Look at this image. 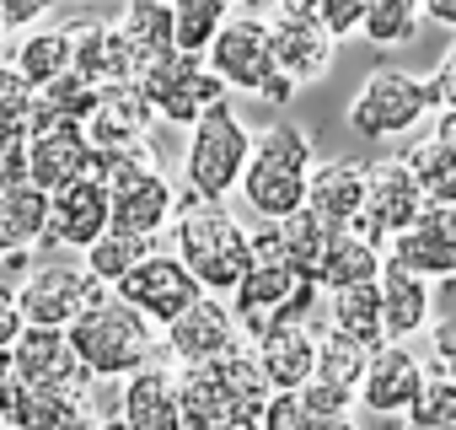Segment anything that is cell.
<instances>
[{
	"instance_id": "6da1fadb",
	"label": "cell",
	"mask_w": 456,
	"mask_h": 430,
	"mask_svg": "<svg viewBox=\"0 0 456 430\" xmlns=\"http://www.w3.org/2000/svg\"><path fill=\"white\" fill-rule=\"evenodd\" d=\"M172 243L177 259L199 275V285L209 296H232L253 264V232L237 221L225 199H199L188 194L177 204V221H172Z\"/></svg>"
},
{
	"instance_id": "7a4b0ae2",
	"label": "cell",
	"mask_w": 456,
	"mask_h": 430,
	"mask_svg": "<svg viewBox=\"0 0 456 430\" xmlns=\"http://www.w3.org/2000/svg\"><path fill=\"white\" fill-rule=\"evenodd\" d=\"M70 344H76V355L86 360V371L97 382H124V376H134L156 360V323L134 302L108 291L102 302H92L70 323Z\"/></svg>"
},
{
	"instance_id": "3957f363",
	"label": "cell",
	"mask_w": 456,
	"mask_h": 430,
	"mask_svg": "<svg viewBox=\"0 0 456 430\" xmlns=\"http://www.w3.org/2000/svg\"><path fill=\"white\" fill-rule=\"evenodd\" d=\"M253 129L232 113V103H215L193 129H188V151H183V178L188 194L199 199H225L232 188H242V172L253 161Z\"/></svg>"
},
{
	"instance_id": "277c9868",
	"label": "cell",
	"mask_w": 456,
	"mask_h": 430,
	"mask_svg": "<svg viewBox=\"0 0 456 430\" xmlns=\"http://www.w3.org/2000/svg\"><path fill=\"white\" fill-rule=\"evenodd\" d=\"M204 60L232 92H253L264 103H290L296 97V81L274 60L269 22H258V17H232L215 33V44L204 49Z\"/></svg>"
},
{
	"instance_id": "5b68a950",
	"label": "cell",
	"mask_w": 456,
	"mask_h": 430,
	"mask_svg": "<svg viewBox=\"0 0 456 430\" xmlns=\"http://www.w3.org/2000/svg\"><path fill=\"white\" fill-rule=\"evenodd\" d=\"M435 113V97H429V81L413 76V70H397V65H381L360 81V92L349 97V129L365 135V140H392V135H408L413 124H424Z\"/></svg>"
},
{
	"instance_id": "8992f818",
	"label": "cell",
	"mask_w": 456,
	"mask_h": 430,
	"mask_svg": "<svg viewBox=\"0 0 456 430\" xmlns=\"http://www.w3.org/2000/svg\"><path fill=\"white\" fill-rule=\"evenodd\" d=\"M140 92L151 97V108L167 119V124H183L193 129L215 103H225V87L204 54H188V49H172V54H156L145 70H140Z\"/></svg>"
},
{
	"instance_id": "52a82bcc",
	"label": "cell",
	"mask_w": 456,
	"mask_h": 430,
	"mask_svg": "<svg viewBox=\"0 0 456 430\" xmlns=\"http://www.w3.org/2000/svg\"><path fill=\"white\" fill-rule=\"evenodd\" d=\"M113 285H102L92 269H86V259H44L38 269H28V280L17 285V296H22V312H28V323H38V328H70L92 302H102Z\"/></svg>"
},
{
	"instance_id": "ba28073f",
	"label": "cell",
	"mask_w": 456,
	"mask_h": 430,
	"mask_svg": "<svg viewBox=\"0 0 456 430\" xmlns=\"http://www.w3.org/2000/svg\"><path fill=\"white\" fill-rule=\"evenodd\" d=\"M424 204H429V199H424V188H419L408 156H376V161L365 167V210H360V232L376 237V243L387 248L403 227L419 221Z\"/></svg>"
},
{
	"instance_id": "9c48e42d",
	"label": "cell",
	"mask_w": 456,
	"mask_h": 430,
	"mask_svg": "<svg viewBox=\"0 0 456 430\" xmlns=\"http://www.w3.org/2000/svg\"><path fill=\"white\" fill-rule=\"evenodd\" d=\"M124 302H134L156 328H167V323H177L199 296H204V285H199V275L177 259V253H145L118 285H113Z\"/></svg>"
},
{
	"instance_id": "30bf717a",
	"label": "cell",
	"mask_w": 456,
	"mask_h": 430,
	"mask_svg": "<svg viewBox=\"0 0 456 430\" xmlns=\"http://www.w3.org/2000/svg\"><path fill=\"white\" fill-rule=\"evenodd\" d=\"M237 344H248V334H242L237 312L225 307V302H215L209 291H204V296L177 318V323H167V328H161V350H167L177 366L220 360L225 350H237Z\"/></svg>"
},
{
	"instance_id": "8fae6325",
	"label": "cell",
	"mask_w": 456,
	"mask_h": 430,
	"mask_svg": "<svg viewBox=\"0 0 456 430\" xmlns=\"http://www.w3.org/2000/svg\"><path fill=\"white\" fill-rule=\"evenodd\" d=\"M113 227V188L102 178H76L54 194V221H49V243L54 253H86L102 232Z\"/></svg>"
},
{
	"instance_id": "7c38bea8",
	"label": "cell",
	"mask_w": 456,
	"mask_h": 430,
	"mask_svg": "<svg viewBox=\"0 0 456 430\" xmlns=\"http://www.w3.org/2000/svg\"><path fill=\"white\" fill-rule=\"evenodd\" d=\"M387 259L424 280H456V204H424L419 221L387 243Z\"/></svg>"
},
{
	"instance_id": "4fadbf2b",
	"label": "cell",
	"mask_w": 456,
	"mask_h": 430,
	"mask_svg": "<svg viewBox=\"0 0 456 430\" xmlns=\"http://www.w3.org/2000/svg\"><path fill=\"white\" fill-rule=\"evenodd\" d=\"M70 28V44H76V70L92 76L102 92L108 87H140V70H145V54L140 44L113 28V22H65Z\"/></svg>"
},
{
	"instance_id": "5bb4252c",
	"label": "cell",
	"mask_w": 456,
	"mask_h": 430,
	"mask_svg": "<svg viewBox=\"0 0 456 430\" xmlns=\"http://www.w3.org/2000/svg\"><path fill=\"white\" fill-rule=\"evenodd\" d=\"M12 366L28 387H92L97 376L86 371V360L70 344V328H38L28 323V334L12 344Z\"/></svg>"
},
{
	"instance_id": "9a60e30c",
	"label": "cell",
	"mask_w": 456,
	"mask_h": 430,
	"mask_svg": "<svg viewBox=\"0 0 456 430\" xmlns=\"http://www.w3.org/2000/svg\"><path fill=\"white\" fill-rule=\"evenodd\" d=\"M28 178H33L38 188L60 194V188H65V183H76V178H102V151L92 145L86 124H81V119H70V124H60V129L33 135Z\"/></svg>"
},
{
	"instance_id": "2e32d148",
	"label": "cell",
	"mask_w": 456,
	"mask_h": 430,
	"mask_svg": "<svg viewBox=\"0 0 456 430\" xmlns=\"http://www.w3.org/2000/svg\"><path fill=\"white\" fill-rule=\"evenodd\" d=\"M424 376H429V371L419 366V355H413L403 339H387L381 350H370V371H365V382H360V403H365L370 414H381V419H397V414L413 409Z\"/></svg>"
},
{
	"instance_id": "e0dca14e",
	"label": "cell",
	"mask_w": 456,
	"mask_h": 430,
	"mask_svg": "<svg viewBox=\"0 0 456 430\" xmlns=\"http://www.w3.org/2000/svg\"><path fill=\"white\" fill-rule=\"evenodd\" d=\"M296 291H301V275H296V264H290V259H280V253H253V264H248L242 285L232 291V312H237V323H242L248 344L264 334V323L274 318V307H285Z\"/></svg>"
},
{
	"instance_id": "ac0fdd59",
	"label": "cell",
	"mask_w": 456,
	"mask_h": 430,
	"mask_svg": "<svg viewBox=\"0 0 456 430\" xmlns=\"http://www.w3.org/2000/svg\"><path fill=\"white\" fill-rule=\"evenodd\" d=\"M269 38H274V60L296 87H317L333 60H338V38L322 22H301V17H269Z\"/></svg>"
},
{
	"instance_id": "d6986e66",
	"label": "cell",
	"mask_w": 456,
	"mask_h": 430,
	"mask_svg": "<svg viewBox=\"0 0 456 430\" xmlns=\"http://www.w3.org/2000/svg\"><path fill=\"white\" fill-rule=\"evenodd\" d=\"M365 167L354 156H328L312 167L306 178V210L322 215L328 227H360V210H365Z\"/></svg>"
},
{
	"instance_id": "ffe728a7",
	"label": "cell",
	"mask_w": 456,
	"mask_h": 430,
	"mask_svg": "<svg viewBox=\"0 0 456 430\" xmlns=\"http://www.w3.org/2000/svg\"><path fill=\"white\" fill-rule=\"evenodd\" d=\"M49 221H54V194L49 188H38L33 178L0 188V259H22L28 248H44Z\"/></svg>"
},
{
	"instance_id": "44dd1931",
	"label": "cell",
	"mask_w": 456,
	"mask_h": 430,
	"mask_svg": "<svg viewBox=\"0 0 456 430\" xmlns=\"http://www.w3.org/2000/svg\"><path fill=\"white\" fill-rule=\"evenodd\" d=\"M156 119L161 113L151 108V97L140 87H108L102 103L86 119V135H92L97 151H124V145H145L151 129H156Z\"/></svg>"
},
{
	"instance_id": "7402d4cb",
	"label": "cell",
	"mask_w": 456,
	"mask_h": 430,
	"mask_svg": "<svg viewBox=\"0 0 456 430\" xmlns=\"http://www.w3.org/2000/svg\"><path fill=\"white\" fill-rule=\"evenodd\" d=\"M118 414L129 419V430H188L183 425V398H177V371L151 360L145 371L124 376Z\"/></svg>"
},
{
	"instance_id": "603a6c76",
	"label": "cell",
	"mask_w": 456,
	"mask_h": 430,
	"mask_svg": "<svg viewBox=\"0 0 456 430\" xmlns=\"http://www.w3.org/2000/svg\"><path fill=\"white\" fill-rule=\"evenodd\" d=\"M306 178L312 172H301V167H280V161L253 156L242 172V199L258 221H285V215L306 210Z\"/></svg>"
},
{
	"instance_id": "cb8c5ba5",
	"label": "cell",
	"mask_w": 456,
	"mask_h": 430,
	"mask_svg": "<svg viewBox=\"0 0 456 430\" xmlns=\"http://www.w3.org/2000/svg\"><path fill=\"white\" fill-rule=\"evenodd\" d=\"M317 339H322V328H312V323H290V328H274V334L253 339L274 393L280 387H306L317 376Z\"/></svg>"
},
{
	"instance_id": "d4e9b609",
	"label": "cell",
	"mask_w": 456,
	"mask_h": 430,
	"mask_svg": "<svg viewBox=\"0 0 456 430\" xmlns=\"http://www.w3.org/2000/svg\"><path fill=\"white\" fill-rule=\"evenodd\" d=\"M387 269V248L376 237H365L360 227H338L333 232V248L322 259V275L317 285L322 291H344V285H365V280H381Z\"/></svg>"
},
{
	"instance_id": "484cf974",
	"label": "cell",
	"mask_w": 456,
	"mask_h": 430,
	"mask_svg": "<svg viewBox=\"0 0 456 430\" xmlns=\"http://www.w3.org/2000/svg\"><path fill=\"white\" fill-rule=\"evenodd\" d=\"M381 312H387V339L429 334V280L387 259V269H381Z\"/></svg>"
},
{
	"instance_id": "4316f807",
	"label": "cell",
	"mask_w": 456,
	"mask_h": 430,
	"mask_svg": "<svg viewBox=\"0 0 456 430\" xmlns=\"http://www.w3.org/2000/svg\"><path fill=\"white\" fill-rule=\"evenodd\" d=\"M97 419L92 387H28L17 430H97Z\"/></svg>"
},
{
	"instance_id": "83f0119b",
	"label": "cell",
	"mask_w": 456,
	"mask_h": 430,
	"mask_svg": "<svg viewBox=\"0 0 456 430\" xmlns=\"http://www.w3.org/2000/svg\"><path fill=\"white\" fill-rule=\"evenodd\" d=\"M177 398H183V425L188 430H225L237 414H248V409L232 403V393L215 382L209 366H177Z\"/></svg>"
},
{
	"instance_id": "f1b7e54d",
	"label": "cell",
	"mask_w": 456,
	"mask_h": 430,
	"mask_svg": "<svg viewBox=\"0 0 456 430\" xmlns=\"http://www.w3.org/2000/svg\"><path fill=\"white\" fill-rule=\"evenodd\" d=\"M328 323L354 334L360 344L381 350L387 344V312H381V280H365V285H344V291H328Z\"/></svg>"
},
{
	"instance_id": "f546056e",
	"label": "cell",
	"mask_w": 456,
	"mask_h": 430,
	"mask_svg": "<svg viewBox=\"0 0 456 430\" xmlns=\"http://www.w3.org/2000/svg\"><path fill=\"white\" fill-rule=\"evenodd\" d=\"M17 70L44 92L49 81H60L65 70H76V44H70V28H38L17 44Z\"/></svg>"
},
{
	"instance_id": "4dcf8cb0",
	"label": "cell",
	"mask_w": 456,
	"mask_h": 430,
	"mask_svg": "<svg viewBox=\"0 0 456 430\" xmlns=\"http://www.w3.org/2000/svg\"><path fill=\"white\" fill-rule=\"evenodd\" d=\"M333 232H338V227H328L322 215H312V210H296V215H285V221H280L285 259L296 264L301 280H317V275H322V259H328V248H333Z\"/></svg>"
},
{
	"instance_id": "1f68e13d",
	"label": "cell",
	"mask_w": 456,
	"mask_h": 430,
	"mask_svg": "<svg viewBox=\"0 0 456 430\" xmlns=\"http://www.w3.org/2000/svg\"><path fill=\"white\" fill-rule=\"evenodd\" d=\"M365 371H370V344H360L354 334H344V328H322V339H317V376L322 382H333V387H349V393H360V382H365Z\"/></svg>"
},
{
	"instance_id": "d6a6232c",
	"label": "cell",
	"mask_w": 456,
	"mask_h": 430,
	"mask_svg": "<svg viewBox=\"0 0 456 430\" xmlns=\"http://www.w3.org/2000/svg\"><path fill=\"white\" fill-rule=\"evenodd\" d=\"M118 28L140 44L145 65H151L156 54H172V49H177V17H172V0H129Z\"/></svg>"
},
{
	"instance_id": "836d02e7",
	"label": "cell",
	"mask_w": 456,
	"mask_h": 430,
	"mask_svg": "<svg viewBox=\"0 0 456 430\" xmlns=\"http://www.w3.org/2000/svg\"><path fill=\"white\" fill-rule=\"evenodd\" d=\"M408 167L429 204H456V151L440 135H424L419 145H408Z\"/></svg>"
},
{
	"instance_id": "e575fe53",
	"label": "cell",
	"mask_w": 456,
	"mask_h": 430,
	"mask_svg": "<svg viewBox=\"0 0 456 430\" xmlns=\"http://www.w3.org/2000/svg\"><path fill=\"white\" fill-rule=\"evenodd\" d=\"M242 0H172V17H177V49L204 54L215 44V33L237 17Z\"/></svg>"
},
{
	"instance_id": "d590c367",
	"label": "cell",
	"mask_w": 456,
	"mask_h": 430,
	"mask_svg": "<svg viewBox=\"0 0 456 430\" xmlns=\"http://www.w3.org/2000/svg\"><path fill=\"white\" fill-rule=\"evenodd\" d=\"M419 22H424V6H413V0H370L360 38L370 49H403V44H413Z\"/></svg>"
},
{
	"instance_id": "8d00e7d4",
	"label": "cell",
	"mask_w": 456,
	"mask_h": 430,
	"mask_svg": "<svg viewBox=\"0 0 456 430\" xmlns=\"http://www.w3.org/2000/svg\"><path fill=\"white\" fill-rule=\"evenodd\" d=\"M145 253H156V248H151V237H134V232L108 227V232H102V237L81 253V259H86V269H92L102 285H118V280H124V275L145 259Z\"/></svg>"
},
{
	"instance_id": "74e56055",
	"label": "cell",
	"mask_w": 456,
	"mask_h": 430,
	"mask_svg": "<svg viewBox=\"0 0 456 430\" xmlns=\"http://www.w3.org/2000/svg\"><path fill=\"white\" fill-rule=\"evenodd\" d=\"M403 419H424V425L456 430V371L429 366V376H424V387H419V398H413V409Z\"/></svg>"
},
{
	"instance_id": "f35d334b",
	"label": "cell",
	"mask_w": 456,
	"mask_h": 430,
	"mask_svg": "<svg viewBox=\"0 0 456 430\" xmlns=\"http://www.w3.org/2000/svg\"><path fill=\"white\" fill-rule=\"evenodd\" d=\"M28 161H33V135L22 119H0V188H12L28 178Z\"/></svg>"
},
{
	"instance_id": "ab89813d",
	"label": "cell",
	"mask_w": 456,
	"mask_h": 430,
	"mask_svg": "<svg viewBox=\"0 0 456 430\" xmlns=\"http://www.w3.org/2000/svg\"><path fill=\"white\" fill-rule=\"evenodd\" d=\"M44 97H49V103H60L70 119H81V124H86V119H92V108L102 103V87H97L92 76H81V70H65L60 81H49V87H44Z\"/></svg>"
},
{
	"instance_id": "60d3db41",
	"label": "cell",
	"mask_w": 456,
	"mask_h": 430,
	"mask_svg": "<svg viewBox=\"0 0 456 430\" xmlns=\"http://www.w3.org/2000/svg\"><path fill=\"white\" fill-rule=\"evenodd\" d=\"M301 398H306L312 414H354V403H360V393L333 387V382H322V376H312V382L301 387Z\"/></svg>"
},
{
	"instance_id": "b9f144b4",
	"label": "cell",
	"mask_w": 456,
	"mask_h": 430,
	"mask_svg": "<svg viewBox=\"0 0 456 430\" xmlns=\"http://www.w3.org/2000/svg\"><path fill=\"white\" fill-rule=\"evenodd\" d=\"M365 12H370V0H322V28L344 44V38H354V33H360Z\"/></svg>"
},
{
	"instance_id": "7bdbcfd3",
	"label": "cell",
	"mask_w": 456,
	"mask_h": 430,
	"mask_svg": "<svg viewBox=\"0 0 456 430\" xmlns=\"http://www.w3.org/2000/svg\"><path fill=\"white\" fill-rule=\"evenodd\" d=\"M33 81L17 70V65H0V119H22L28 113V103H33Z\"/></svg>"
},
{
	"instance_id": "ee69618b",
	"label": "cell",
	"mask_w": 456,
	"mask_h": 430,
	"mask_svg": "<svg viewBox=\"0 0 456 430\" xmlns=\"http://www.w3.org/2000/svg\"><path fill=\"white\" fill-rule=\"evenodd\" d=\"M49 12H54V0H0V22H6V33H28Z\"/></svg>"
},
{
	"instance_id": "f6af8a7d",
	"label": "cell",
	"mask_w": 456,
	"mask_h": 430,
	"mask_svg": "<svg viewBox=\"0 0 456 430\" xmlns=\"http://www.w3.org/2000/svg\"><path fill=\"white\" fill-rule=\"evenodd\" d=\"M22 334H28V312H22V296H17L12 285H0V350H12Z\"/></svg>"
},
{
	"instance_id": "bcb514c9",
	"label": "cell",
	"mask_w": 456,
	"mask_h": 430,
	"mask_svg": "<svg viewBox=\"0 0 456 430\" xmlns=\"http://www.w3.org/2000/svg\"><path fill=\"white\" fill-rule=\"evenodd\" d=\"M424 81H429V97H435V108H456V44L440 54V65H435Z\"/></svg>"
},
{
	"instance_id": "7dc6e473",
	"label": "cell",
	"mask_w": 456,
	"mask_h": 430,
	"mask_svg": "<svg viewBox=\"0 0 456 430\" xmlns=\"http://www.w3.org/2000/svg\"><path fill=\"white\" fill-rule=\"evenodd\" d=\"M22 403H28V382L12 366V376H0V425H6V430L22 425Z\"/></svg>"
},
{
	"instance_id": "c3c4849f",
	"label": "cell",
	"mask_w": 456,
	"mask_h": 430,
	"mask_svg": "<svg viewBox=\"0 0 456 430\" xmlns=\"http://www.w3.org/2000/svg\"><path fill=\"white\" fill-rule=\"evenodd\" d=\"M429 350H435V366L456 371V318H435L429 323Z\"/></svg>"
},
{
	"instance_id": "681fc988",
	"label": "cell",
	"mask_w": 456,
	"mask_h": 430,
	"mask_svg": "<svg viewBox=\"0 0 456 430\" xmlns=\"http://www.w3.org/2000/svg\"><path fill=\"white\" fill-rule=\"evenodd\" d=\"M280 17H301V22H322V0H274Z\"/></svg>"
},
{
	"instance_id": "f907efd6",
	"label": "cell",
	"mask_w": 456,
	"mask_h": 430,
	"mask_svg": "<svg viewBox=\"0 0 456 430\" xmlns=\"http://www.w3.org/2000/svg\"><path fill=\"white\" fill-rule=\"evenodd\" d=\"M424 22H435V28H451V33H456V0H424Z\"/></svg>"
},
{
	"instance_id": "816d5d0a",
	"label": "cell",
	"mask_w": 456,
	"mask_h": 430,
	"mask_svg": "<svg viewBox=\"0 0 456 430\" xmlns=\"http://www.w3.org/2000/svg\"><path fill=\"white\" fill-rule=\"evenodd\" d=\"M301 430H360V425H354V414H312Z\"/></svg>"
},
{
	"instance_id": "f5cc1de1",
	"label": "cell",
	"mask_w": 456,
	"mask_h": 430,
	"mask_svg": "<svg viewBox=\"0 0 456 430\" xmlns=\"http://www.w3.org/2000/svg\"><path fill=\"white\" fill-rule=\"evenodd\" d=\"M429 135H440L451 151H456V108H435V129Z\"/></svg>"
},
{
	"instance_id": "db71d44e",
	"label": "cell",
	"mask_w": 456,
	"mask_h": 430,
	"mask_svg": "<svg viewBox=\"0 0 456 430\" xmlns=\"http://www.w3.org/2000/svg\"><path fill=\"white\" fill-rule=\"evenodd\" d=\"M225 430H264V414H237Z\"/></svg>"
},
{
	"instance_id": "11a10c76",
	"label": "cell",
	"mask_w": 456,
	"mask_h": 430,
	"mask_svg": "<svg viewBox=\"0 0 456 430\" xmlns=\"http://www.w3.org/2000/svg\"><path fill=\"white\" fill-rule=\"evenodd\" d=\"M403 430H440V425H424V419H403Z\"/></svg>"
},
{
	"instance_id": "9f6ffc18",
	"label": "cell",
	"mask_w": 456,
	"mask_h": 430,
	"mask_svg": "<svg viewBox=\"0 0 456 430\" xmlns=\"http://www.w3.org/2000/svg\"><path fill=\"white\" fill-rule=\"evenodd\" d=\"M0 376H12V350H0Z\"/></svg>"
},
{
	"instance_id": "6f0895ef",
	"label": "cell",
	"mask_w": 456,
	"mask_h": 430,
	"mask_svg": "<svg viewBox=\"0 0 456 430\" xmlns=\"http://www.w3.org/2000/svg\"><path fill=\"white\" fill-rule=\"evenodd\" d=\"M0 44H6V22H0Z\"/></svg>"
},
{
	"instance_id": "680465c9",
	"label": "cell",
	"mask_w": 456,
	"mask_h": 430,
	"mask_svg": "<svg viewBox=\"0 0 456 430\" xmlns=\"http://www.w3.org/2000/svg\"><path fill=\"white\" fill-rule=\"evenodd\" d=\"M413 6H424V0H413Z\"/></svg>"
},
{
	"instance_id": "91938a15",
	"label": "cell",
	"mask_w": 456,
	"mask_h": 430,
	"mask_svg": "<svg viewBox=\"0 0 456 430\" xmlns=\"http://www.w3.org/2000/svg\"><path fill=\"white\" fill-rule=\"evenodd\" d=\"M0 430H6V425H0Z\"/></svg>"
}]
</instances>
